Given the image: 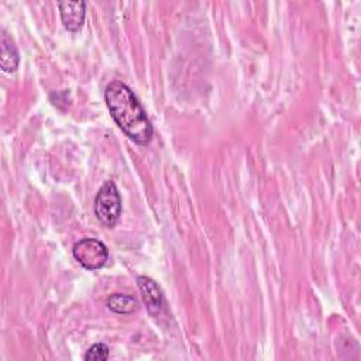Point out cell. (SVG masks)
Masks as SVG:
<instances>
[{
	"label": "cell",
	"mask_w": 361,
	"mask_h": 361,
	"mask_svg": "<svg viewBox=\"0 0 361 361\" xmlns=\"http://www.w3.org/2000/svg\"><path fill=\"white\" fill-rule=\"evenodd\" d=\"M104 100L116 124L130 140L141 145L151 141L154 134L152 124L127 85L120 80L110 82L104 90Z\"/></svg>",
	"instance_id": "6da1fadb"
},
{
	"label": "cell",
	"mask_w": 361,
	"mask_h": 361,
	"mask_svg": "<svg viewBox=\"0 0 361 361\" xmlns=\"http://www.w3.org/2000/svg\"><path fill=\"white\" fill-rule=\"evenodd\" d=\"M94 213L97 220L106 226L113 227L121 214V197L113 180H106L99 189L94 199Z\"/></svg>",
	"instance_id": "7a4b0ae2"
},
{
	"label": "cell",
	"mask_w": 361,
	"mask_h": 361,
	"mask_svg": "<svg viewBox=\"0 0 361 361\" xmlns=\"http://www.w3.org/2000/svg\"><path fill=\"white\" fill-rule=\"evenodd\" d=\"M72 254L82 267L90 271L102 268L109 257L106 245L96 238H83L78 241L72 248Z\"/></svg>",
	"instance_id": "3957f363"
},
{
	"label": "cell",
	"mask_w": 361,
	"mask_h": 361,
	"mask_svg": "<svg viewBox=\"0 0 361 361\" xmlns=\"http://www.w3.org/2000/svg\"><path fill=\"white\" fill-rule=\"evenodd\" d=\"M137 282H138V288L141 290V296H142L144 303L147 305L148 312L152 316H158L162 312L164 305H165L161 288L149 276H138Z\"/></svg>",
	"instance_id": "277c9868"
},
{
	"label": "cell",
	"mask_w": 361,
	"mask_h": 361,
	"mask_svg": "<svg viewBox=\"0 0 361 361\" xmlns=\"http://www.w3.org/2000/svg\"><path fill=\"white\" fill-rule=\"evenodd\" d=\"M58 7L63 25L69 31H78L85 21L86 1H58Z\"/></svg>",
	"instance_id": "5b68a950"
},
{
	"label": "cell",
	"mask_w": 361,
	"mask_h": 361,
	"mask_svg": "<svg viewBox=\"0 0 361 361\" xmlns=\"http://www.w3.org/2000/svg\"><path fill=\"white\" fill-rule=\"evenodd\" d=\"M0 61H1V68L6 72H14L18 66L20 56L18 51L13 42V39L8 37V34L3 30L0 35Z\"/></svg>",
	"instance_id": "8992f818"
},
{
	"label": "cell",
	"mask_w": 361,
	"mask_h": 361,
	"mask_svg": "<svg viewBox=\"0 0 361 361\" xmlns=\"http://www.w3.org/2000/svg\"><path fill=\"white\" fill-rule=\"evenodd\" d=\"M107 307L118 314H131L138 309V302L130 295L113 293L107 299Z\"/></svg>",
	"instance_id": "52a82bcc"
},
{
	"label": "cell",
	"mask_w": 361,
	"mask_h": 361,
	"mask_svg": "<svg viewBox=\"0 0 361 361\" xmlns=\"http://www.w3.org/2000/svg\"><path fill=\"white\" fill-rule=\"evenodd\" d=\"M109 358V347L104 343L93 344L85 354L86 361H106Z\"/></svg>",
	"instance_id": "ba28073f"
}]
</instances>
